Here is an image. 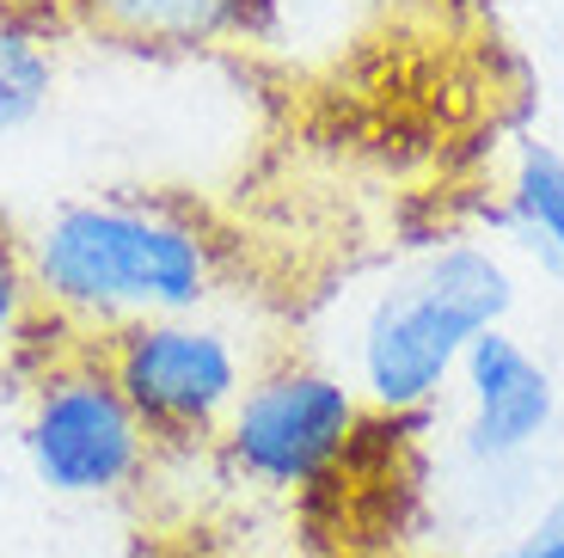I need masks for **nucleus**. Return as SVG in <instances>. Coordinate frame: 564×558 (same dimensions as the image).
I'll list each match as a JSON object with an SVG mask.
<instances>
[{"mask_svg": "<svg viewBox=\"0 0 564 558\" xmlns=\"http://www.w3.org/2000/svg\"><path fill=\"white\" fill-rule=\"evenodd\" d=\"M19 239L43 332L80 344L141 320L209 313L227 277V239L209 215L154 191L68 196Z\"/></svg>", "mask_w": 564, "mask_h": 558, "instance_id": "obj_1", "label": "nucleus"}, {"mask_svg": "<svg viewBox=\"0 0 564 558\" xmlns=\"http://www.w3.org/2000/svg\"><path fill=\"white\" fill-rule=\"evenodd\" d=\"M522 289L503 246L448 234L368 294L350 332V387L368 418H423L460 380L466 350L509 325Z\"/></svg>", "mask_w": 564, "mask_h": 558, "instance_id": "obj_2", "label": "nucleus"}, {"mask_svg": "<svg viewBox=\"0 0 564 558\" xmlns=\"http://www.w3.org/2000/svg\"><path fill=\"white\" fill-rule=\"evenodd\" d=\"M13 448L31 485L62 503L135 497L160 466L154 436L117 393L99 344L80 337H43L19 363Z\"/></svg>", "mask_w": 564, "mask_h": 558, "instance_id": "obj_3", "label": "nucleus"}, {"mask_svg": "<svg viewBox=\"0 0 564 558\" xmlns=\"http://www.w3.org/2000/svg\"><path fill=\"white\" fill-rule=\"evenodd\" d=\"M362 423L368 405L356 399L350 375L307 363V356H276V363L252 368L209 454L221 461L227 479L295 497V491L325 485L350 461Z\"/></svg>", "mask_w": 564, "mask_h": 558, "instance_id": "obj_4", "label": "nucleus"}, {"mask_svg": "<svg viewBox=\"0 0 564 558\" xmlns=\"http://www.w3.org/2000/svg\"><path fill=\"white\" fill-rule=\"evenodd\" d=\"M99 356L160 454H209L234 399L252 380L240 337L215 313L123 325L99 344Z\"/></svg>", "mask_w": 564, "mask_h": 558, "instance_id": "obj_5", "label": "nucleus"}, {"mask_svg": "<svg viewBox=\"0 0 564 558\" xmlns=\"http://www.w3.org/2000/svg\"><path fill=\"white\" fill-rule=\"evenodd\" d=\"M454 399H460V454L479 473L534 461L546 436L558 430V375L509 325L485 332L466 350Z\"/></svg>", "mask_w": 564, "mask_h": 558, "instance_id": "obj_6", "label": "nucleus"}, {"mask_svg": "<svg viewBox=\"0 0 564 558\" xmlns=\"http://www.w3.org/2000/svg\"><path fill=\"white\" fill-rule=\"evenodd\" d=\"M56 13L86 43L178 62L264 37L276 0H56Z\"/></svg>", "mask_w": 564, "mask_h": 558, "instance_id": "obj_7", "label": "nucleus"}, {"mask_svg": "<svg viewBox=\"0 0 564 558\" xmlns=\"http://www.w3.org/2000/svg\"><path fill=\"white\" fill-rule=\"evenodd\" d=\"M68 50L74 31L62 25L56 0H0V148L56 111Z\"/></svg>", "mask_w": 564, "mask_h": 558, "instance_id": "obj_8", "label": "nucleus"}, {"mask_svg": "<svg viewBox=\"0 0 564 558\" xmlns=\"http://www.w3.org/2000/svg\"><path fill=\"white\" fill-rule=\"evenodd\" d=\"M491 227L522 251L546 282H564V148L528 136L503 167Z\"/></svg>", "mask_w": 564, "mask_h": 558, "instance_id": "obj_9", "label": "nucleus"}, {"mask_svg": "<svg viewBox=\"0 0 564 558\" xmlns=\"http://www.w3.org/2000/svg\"><path fill=\"white\" fill-rule=\"evenodd\" d=\"M43 320L31 301V277H25V239L0 222V363H25L31 350L43 344Z\"/></svg>", "mask_w": 564, "mask_h": 558, "instance_id": "obj_10", "label": "nucleus"}, {"mask_svg": "<svg viewBox=\"0 0 564 558\" xmlns=\"http://www.w3.org/2000/svg\"><path fill=\"white\" fill-rule=\"evenodd\" d=\"M497 558H564V485L516 528V540H509Z\"/></svg>", "mask_w": 564, "mask_h": 558, "instance_id": "obj_11", "label": "nucleus"}, {"mask_svg": "<svg viewBox=\"0 0 564 558\" xmlns=\"http://www.w3.org/2000/svg\"><path fill=\"white\" fill-rule=\"evenodd\" d=\"M141 558H191V552H184V546H148Z\"/></svg>", "mask_w": 564, "mask_h": 558, "instance_id": "obj_12", "label": "nucleus"}, {"mask_svg": "<svg viewBox=\"0 0 564 558\" xmlns=\"http://www.w3.org/2000/svg\"><path fill=\"white\" fill-rule=\"evenodd\" d=\"M0 491H7V473H0Z\"/></svg>", "mask_w": 564, "mask_h": 558, "instance_id": "obj_13", "label": "nucleus"}]
</instances>
